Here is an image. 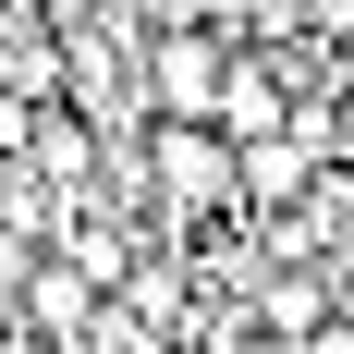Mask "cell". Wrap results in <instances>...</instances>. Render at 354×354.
Wrapping results in <instances>:
<instances>
[{
    "mask_svg": "<svg viewBox=\"0 0 354 354\" xmlns=\"http://www.w3.org/2000/svg\"><path fill=\"white\" fill-rule=\"evenodd\" d=\"M220 62H232V49H220L208 25H159V37H147V62H135V110H147V122H208Z\"/></svg>",
    "mask_w": 354,
    "mask_h": 354,
    "instance_id": "1",
    "label": "cell"
},
{
    "mask_svg": "<svg viewBox=\"0 0 354 354\" xmlns=\"http://www.w3.org/2000/svg\"><path fill=\"white\" fill-rule=\"evenodd\" d=\"M208 135H220V147H269V135H293V86H281V62H269V49H232V62H220Z\"/></svg>",
    "mask_w": 354,
    "mask_h": 354,
    "instance_id": "2",
    "label": "cell"
},
{
    "mask_svg": "<svg viewBox=\"0 0 354 354\" xmlns=\"http://www.w3.org/2000/svg\"><path fill=\"white\" fill-rule=\"evenodd\" d=\"M330 306H342V281H330V269H257V306H245V318L269 330V354H293Z\"/></svg>",
    "mask_w": 354,
    "mask_h": 354,
    "instance_id": "3",
    "label": "cell"
},
{
    "mask_svg": "<svg viewBox=\"0 0 354 354\" xmlns=\"http://www.w3.org/2000/svg\"><path fill=\"white\" fill-rule=\"evenodd\" d=\"M293 354H354V318H342V306H330V318L306 330V342H293Z\"/></svg>",
    "mask_w": 354,
    "mask_h": 354,
    "instance_id": "4",
    "label": "cell"
}]
</instances>
